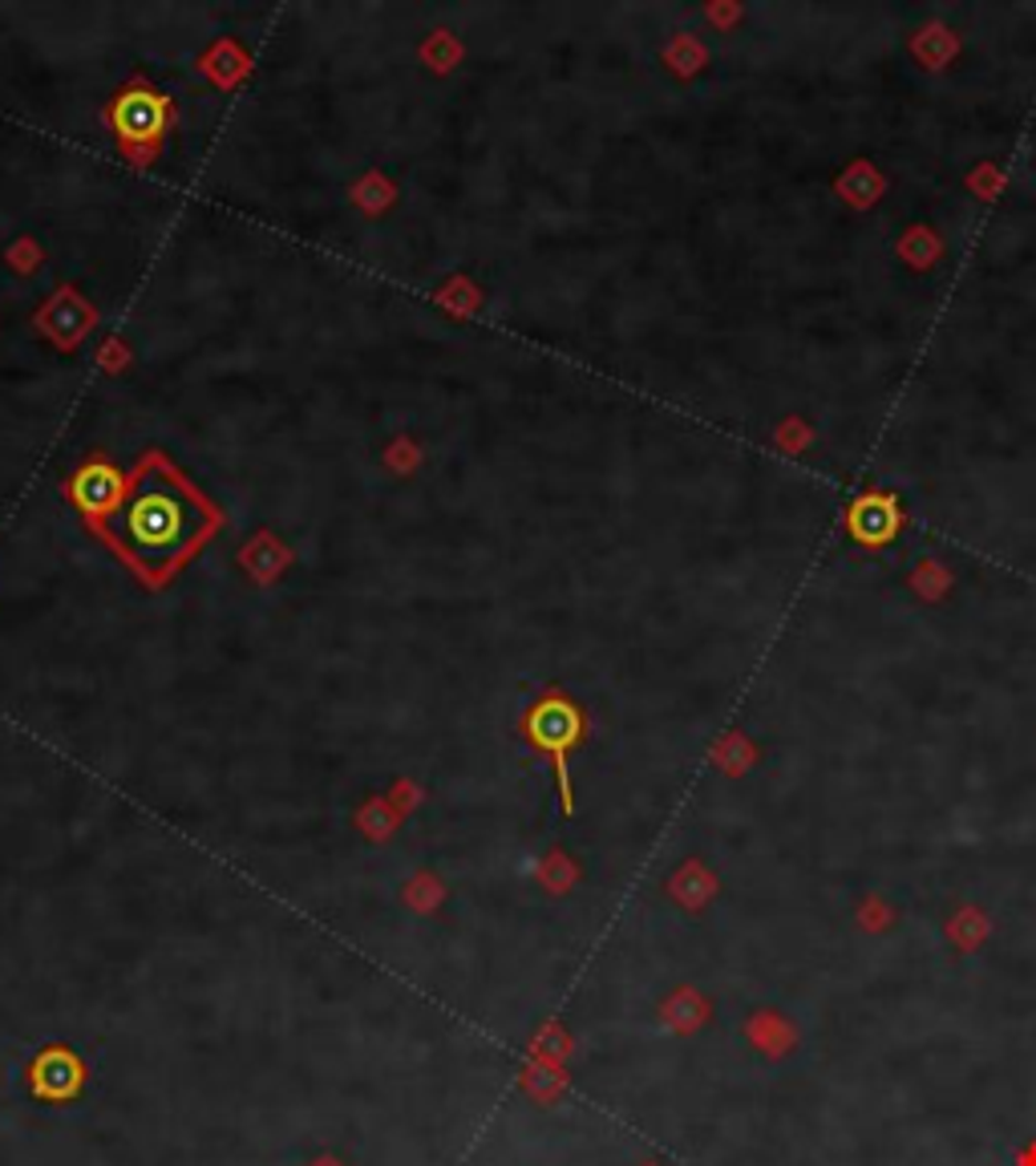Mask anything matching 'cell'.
Masks as SVG:
<instances>
[{"label": "cell", "mask_w": 1036, "mask_h": 1166, "mask_svg": "<svg viewBox=\"0 0 1036 1166\" xmlns=\"http://www.w3.org/2000/svg\"><path fill=\"white\" fill-rule=\"evenodd\" d=\"M1016 1166H1036V1143H1028L1021 1155H1016Z\"/></svg>", "instance_id": "10"}, {"label": "cell", "mask_w": 1036, "mask_h": 1166, "mask_svg": "<svg viewBox=\"0 0 1036 1166\" xmlns=\"http://www.w3.org/2000/svg\"><path fill=\"white\" fill-rule=\"evenodd\" d=\"M887 923H891V911H887V904L871 899V904L862 907V928H867V931H883Z\"/></svg>", "instance_id": "9"}, {"label": "cell", "mask_w": 1036, "mask_h": 1166, "mask_svg": "<svg viewBox=\"0 0 1036 1166\" xmlns=\"http://www.w3.org/2000/svg\"><path fill=\"white\" fill-rule=\"evenodd\" d=\"M672 1021V1029H681V1033H688V1029H696L701 1021L708 1017V1004L696 997V992H681V997H672V1004L664 1009Z\"/></svg>", "instance_id": "8"}, {"label": "cell", "mask_w": 1036, "mask_h": 1166, "mask_svg": "<svg viewBox=\"0 0 1036 1166\" xmlns=\"http://www.w3.org/2000/svg\"><path fill=\"white\" fill-rule=\"evenodd\" d=\"M126 486H130V474H122L106 454H94V458H85L82 466L70 474L65 495H70V503L77 507V515L85 518V527L102 535L110 515L122 507Z\"/></svg>", "instance_id": "2"}, {"label": "cell", "mask_w": 1036, "mask_h": 1166, "mask_svg": "<svg viewBox=\"0 0 1036 1166\" xmlns=\"http://www.w3.org/2000/svg\"><path fill=\"white\" fill-rule=\"evenodd\" d=\"M850 527H854V535L867 543H883L891 530H895V510L887 507L883 498H862L859 507H854V515H850Z\"/></svg>", "instance_id": "6"}, {"label": "cell", "mask_w": 1036, "mask_h": 1166, "mask_svg": "<svg viewBox=\"0 0 1036 1166\" xmlns=\"http://www.w3.org/2000/svg\"><path fill=\"white\" fill-rule=\"evenodd\" d=\"M745 1036H749V1045L769 1061H781L798 1049V1029H794V1021H786V1017L774 1013V1009H762V1013L749 1017V1021H745Z\"/></svg>", "instance_id": "5"}, {"label": "cell", "mask_w": 1036, "mask_h": 1166, "mask_svg": "<svg viewBox=\"0 0 1036 1166\" xmlns=\"http://www.w3.org/2000/svg\"><path fill=\"white\" fill-rule=\"evenodd\" d=\"M166 122H170V97L154 85H126L110 102V126L126 151L134 146H158Z\"/></svg>", "instance_id": "3"}, {"label": "cell", "mask_w": 1036, "mask_h": 1166, "mask_svg": "<svg viewBox=\"0 0 1036 1166\" xmlns=\"http://www.w3.org/2000/svg\"><path fill=\"white\" fill-rule=\"evenodd\" d=\"M219 527L224 510L166 454L151 450L130 474L126 498L102 527V539L146 588H166L178 567H187L215 539Z\"/></svg>", "instance_id": "1"}, {"label": "cell", "mask_w": 1036, "mask_h": 1166, "mask_svg": "<svg viewBox=\"0 0 1036 1166\" xmlns=\"http://www.w3.org/2000/svg\"><path fill=\"white\" fill-rule=\"evenodd\" d=\"M527 733L539 745H547V750H555V754H563L567 745L579 737V709L571 705V701H563V696H547L542 705L530 709Z\"/></svg>", "instance_id": "4"}, {"label": "cell", "mask_w": 1036, "mask_h": 1166, "mask_svg": "<svg viewBox=\"0 0 1036 1166\" xmlns=\"http://www.w3.org/2000/svg\"><path fill=\"white\" fill-rule=\"evenodd\" d=\"M947 936L955 940V948L972 952V948H980V943L988 940V919L980 916L976 907H964V911H960V916L947 923Z\"/></svg>", "instance_id": "7"}]
</instances>
